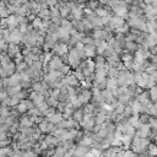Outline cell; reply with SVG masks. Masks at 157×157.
<instances>
[{
    "instance_id": "24",
    "label": "cell",
    "mask_w": 157,
    "mask_h": 157,
    "mask_svg": "<svg viewBox=\"0 0 157 157\" xmlns=\"http://www.w3.org/2000/svg\"><path fill=\"white\" fill-rule=\"evenodd\" d=\"M97 54V50H96V47L93 44H88V45H85V55L86 58H93L96 56Z\"/></svg>"
},
{
    "instance_id": "44",
    "label": "cell",
    "mask_w": 157,
    "mask_h": 157,
    "mask_svg": "<svg viewBox=\"0 0 157 157\" xmlns=\"http://www.w3.org/2000/svg\"><path fill=\"white\" fill-rule=\"evenodd\" d=\"M27 66H28V65H27L25 61H22V63H20V64L16 65V71H17V72H23V71L27 69Z\"/></svg>"
},
{
    "instance_id": "16",
    "label": "cell",
    "mask_w": 157,
    "mask_h": 157,
    "mask_svg": "<svg viewBox=\"0 0 157 157\" xmlns=\"http://www.w3.org/2000/svg\"><path fill=\"white\" fill-rule=\"evenodd\" d=\"M91 147L90 146H85V145H80L77 144L75 146V151H74V156L75 157H83L87 152H90Z\"/></svg>"
},
{
    "instance_id": "47",
    "label": "cell",
    "mask_w": 157,
    "mask_h": 157,
    "mask_svg": "<svg viewBox=\"0 0 157 157\" xmlns=\"http://www.w3.org/2000/svg\"><path fill=\"white\" fill-rule=\"evenodd\" d=\"M81 42L83 43V45H88V44H93V38L91 37V36H85L82 39H81Z\"/></svg>"
},
{
    "instance_id": "25",
    "label": "cell",
    "mask_w": 157,
    "mask_h": 157,
    "mask_svg": "<svg viewBox=\"0 0 157 157\" xmlns=\"http://www.w3.org/2000/svg\"><path fill=\"white\" fill-rule=\"evenodd\" d=\"M83 115H85V113H83V109H82V107H81V108H76V109H74V112H72V115H71V118H72V119H74L75 121L80 123V121L82 120Z\"/></svg>"
},
{
    "instance_id": "53",
    "label": "cell",
    "mask_w": 157,
    "mask_h": 157,
    "mask_svg": "<svg viewBox=\"0 0 157 157\" xmlns=\"http://www.w3.org/2000/svg\"><path fill=\"white\" fill-rule=\"evenodd\" d=\"M126 4H132V5H136L139 2H141V0H124Z\"/></svg>"
},
{
    "instance_id": "48",
    "label": "cell",
    "mask_w": 157,
    "mask_h": 157,
    "mask_svg": "<svg viewBox=\"0 0 157 157\" xmlns=\"http://www.w3.org/2000/svg\"><path fill=\"white\" fill-rule=\"evenodd\" d=\"M22 102L25 103V105H26L27 110H29V109H32V108H34V107H36V105H34V103H33L31 99H28V98H26V99H22Z\"/></svg>"
},
{
    "instance_id": "6",
    "label": "cell",
    "mask_w": 157,
    "mask_h": 157,
    "mask_svg": "<svg viewBox=\"0 0 157 157\" xmlns=\"http://www.w3.org/2000/svg\"><path fill=\"white\" fill-rule=\"evenodd\" d=\"M22 37H23V33L18 28H12V29H10V39H9V43L20 44V43H22Z\"/></svg>"
},
{
    "instance_id": "42",
    "label": "cell",
    "mask_w": 157,
    "mask_h": 157,
    "mask_svg": "<svg viewBox=\"0 0 157 157\" xmlns=\"http://www.w3.org/2000/svg\"><path fill=\"white\" fill-rule=\"evenodd\" d=\"M99 4H101V2H99L98 0H88V4H87V7L94 11V10H96V9H97V7L99 6Z\"/></svg>"
},
{
    "instance_id": "31",
    "label": "cell",
    "mask_w": 157,
    "mask_h": 157,
    "mask_svg": "<svg viewBox=\"0 0 157 157\" xmlns=\"http://www.w3.org/2000/svg\"><path fill=\"white\" fill-rule=\"evenodd\" d=\"M118 74H119V69H118V67H114V66H109V65H108V67H107V76H108V77L117 78Z\"/></svg>"
},
{
    "instance_id": "49",
    "label": "cell",
    "mask_w": 157,
    "mask_h": 157,
    "mask_svg": "<svg viewBox=\"0 0 157 157\" xmlns=\"http://www.w3.org/2000/svg\"><path fill=\"white\" fill-rule=\"evenodd\" d=\"M74 75L76 76V78H77L80 82H83L85 76H83V74L81 72V70H80V69H76V71H75V74H74Z\"/></svg>"
},
{
    "instance_id": "17",
    "label": "cell",
    "mask_w": 157,
    "mask_h": 157,
    "mask_svg": "<svg viewBox=\"0 0 157 157\" xmlns=\"http://www.w3.org/2000/svg\"><path fill=\"white\" fill-rule=\"evenodd\" d=\"M58 40H59V38H58V36H56L55 33H47L45 37H44V43H45L50 49L58 43Z\"/></svg>"
},
{
    "instance_id": "50",
    "label": "cell",
    "mask_w": 157,
    "mask_h": 157,
    "mask_svg": "<svg viewBox=\"0 0 157 157\" xmlns=\"http://www.w3.org/2000/svg\"><path fill=\"white\" fill-rule=\"evenodd\" d=\"M11 145V139H4V140H0V147L2 148V147H7V146H10Z\"/></svg>"
},
{
    "instance_id": "5",
    "label": "cell",
    "mask_w": 157,
    "mask_h": 157,
    "mask_svg": "<svg viewBox=\"0 0 157 157\" xmlns=\"http://www.w3.org/2000/svg\"><path fill=\"white\" fill-rule=\"evenodd\" d=\"M85 18L91 23V26H92L93 28H101V27L103 26L102 18H101L99 16H97V15L94 13V11H92V12H90V13H85Z\"/></svg>"
},
{
    "instance_id": "30",
    "label": "cell",
    "mask_w": 157,
    "mask_h": 157,
    "mask_svg": "<svg viewBox=\"0 0 157 157\" xmlns=\"http://www.w3.org/2000/svg\"><path fill=\"white\" fill-rule=\"evenodd\" d=\"M130 107H131V110H132V114H140L141 113V104L137 99H132L131 103H130Z\"/></svg>"
},
{
    "instance_id": "52",
    "label": "cell",
    "mask_w": 157,
    "mask_h": 157,
    "mask_svg": "<svg viewBox=\"0 0 157 157\" xmlns=\"http://www.w3.org/2000/svg\"><path fill=\"white\" fill-rule=\"evenodd\" d=\"M5 77H7V75H6L5 70L2 69V66L0 65V78H5Z\"/></svg>"
},
{
    "instance_id": "39",
    "label": "cell",
    "mask_w": 157,
    "mask_h": 157,
    "mask_svg": "<svg viewBox=\"0 0 157 157\" xmlns=\"http://www.w3.org/2000/svg\"><path fill=\"white\" fill-rule=\"evenodd\" d=\"M12 108H15L20 114H26L27 113V108H26V105H25V103L21 101L17 105H15V107H12Z\"/></svg>"
},
{
    "instance_id": "7",
    "label": "cell",
    "mask_w": 157,
    "mask_h": 157,
    "mask_svg": "<svg viewBox=\"0 0 157 157\" xmlns=\"http://www.w3.org/2000/svg\"><path fill=\"white\" fill-rule=\"evenodd\" d=\"M124 23H125L124 17H120V16H118V15H113V16H110V17H109L108 27H109L110 29H115V28H118V27L123 26Z\"/></svg>"
},
{
    "instance_id": "8",
    "label": "cell",
    "mask_w": 157,
    "mask_h": 157,
    "mask_svg": "<svg viewBox=\"0 0 157 157\" xmlns=\"http://www.w3.org/2000/svg\"><path fill=\"white\" fill-rule=\"evenodd\" d=\"M67 52H69L67 44L61 43V42L56 43V44L52 48V53H53L54 55H58V56H61V55H64V54H67Z\"/></svg>"
},
{
    "instance_id": "12",
    "label": "cell",
    "mask_w": 157,
    "mask_h": 157,
    "mask_svg": "<svg viewBox=\"0 0 157 157\" xmlns=\"http://www.w3.org/2000/svg\"><path fill=\"white\" fill-rule=\"evenodd\" d=\"M55 34L58 36V38H59V40L61 42V43H65V44H67L69 43V39H70V31H67V29H65V28H63V27H58V31L55 32Z\"/></svg>"
},
{
    "instance_id": "56",
    "label": "cell",
    "mask_w": 157,
    "mask_h": 157,
    "mask_svg": "<svg viewBox=\"0 0 157 157\" xmlns=\"http://www.w3.org/2000/svg\"><path fill=\"white\" fill-rule=\"evenodd\" d=\"M2 88V78H0V90Z\"/></svg>"
},
{
    "instance_id": "27",
    "label": "cell",
    "mask_w": 157,
    "mask_h": 157,
    "mask_svg": "<svg viewBox=\"0 0 157 157\" xmlns=\"http://www.w3.org/2000/svg\"><path fill=\"white\" fill-rule=\"evenodd\" d=\"M72 28L78 31V32H83L86 33V28H85V25H83V21L82 20H74L72 22Z\"/></svg>"
},
{
    "instance_id": "55",
    "label": "cell",
    "mask_w": 157,
    "mask_h": 157,
    "mask_svg": "<svg viewBox=\"0 0 157 157\" xmlns=\"http://www.w3.org/2000/svg\"><path fill=\"white\" fill-rule=\"evenodd\" d=\"M4 123H5V118H4V117H1V114H0V125H1V124H4Z\"/></svg>"
},
{
    "instance_id": "29",
    "label": "cell",
    "mask_w": 157,
    "mask_h": 157,
    "mask_svg": "<svg viewBox=\"0 0 157 157\" xmlns=\"http://www.w3.org/2000/svg\"><path fill=\"white\" fill-rule=\"evenodd\" d=\"M93 63H94V67H96V69H97V67H104V66L107 65L105 58H104L103 55H96Z\"/></svg>"
},
{
    "instance_id": "13",
    "label": "cell",
    "mask_w": 157,
    "mask_h": 157,
    "mask_svg": "<svg viewBox=\"0 0 157 157\" xmlns=\"http://www.w3.org/2000/svg\"><path fill=\"white\" fill-rule=\"evenodd\" d=\"M28 98L34 103L36 107L39 105L40 103H43V102L45 101V96H44V94H42V93H39V92H34V91H32V92L28 94Z\"/></svg>"
},
{
    "instance_id": "14",
    "label": "cell",
    "mask_w": 157,
    "mask_h": 157,
    "mask_svg": "<svg viewBox=\"0 0 157 157\" xmlns=\"http://www.w3.org/2000/svg\"><path fill=\"white\" fill-rule=\"evenodd\" d=\"M134 98H135V99H137V101L140 102V104H141V105H148V104H151V103H152V102L150 101L148 92H146V91H141V92H140V93H137Z\"/></svg>"
},
{
    "instance_id": "20",
    "label": "cell",
    "mask_w": 157,
    "mask_h": 157,
    "mask_svg": "<svg viewBox=\"0 0 157 157\" xmlns=\"http://www.w3.org/2000/svg\"><path fill=\"white\" fill-rule=\"evenodd\" d=\"M21 80H22V77H21V74L20 72H13L12 75H10L9 76V86H16V85H21ZM7 86V87H9Z\"/></svg>"
},
{
    "instance_id": "2",
    "label": "cell",
    "mask_w": 157,
    "mask_h": 157,
    "mask_svg": "<svg viewBox=\"0 0 157 157\" xmlns=\"http://www.w3.org/2000/svg\"><path fill=\"white\" fill-rule=\"evenodd\" d=\"M81 61H82V59H81V56H80V54H78V52H77V49H76L75 47L70 48V49H69V53H67V64L70 65V67L77 69V67L80 66Z\"/></svg>"
},
{
    "instance_id": "11",
    "label": "cell",
    "mask_w": 157,
    "mask_h": 157,
    "mask_svg": "<svg viewBox=\"0 0 157 157\" xmlns=\"http://www.w3.org/2000/svg\"><path fill=\"white\" fill-rule=\"evenodd\" d=\"M55 7H58V10H59V12H60L61 18H66V17H69V16H70L71 9H70V6H69V2H64V1L58 2V5H56Z\"/></svg>"
},
{
    "instance_id": "33",
    "label": "cell",
    "mask_w": 157,
    "mask_h": 157,
    "mask_svg": "<svg viewBox=\"0 0 157 157\" xmlns=\"http://www.w3.org/2000/svg\"><path fill=\"white\" fill-rule=\"evenodd\" d=\"M94 13L99 17H105V16H109V10L105 9V7H102V6H98L96 10H94Z\"/></svg>"
},
{
    "instance_id": "46",
    "label": "cell",
    "mask_w": 157,
    "mask_h": 157,
    "mask_svg": "<svg viewBox=\"0 0 157 157\" xmlns=\"http://www.w3.org/2000/svg\"><path fill=\"white\" fill-rule=\"evenodd\" d=\"M23 157H39V155H37V153L31 148V150L23 151Z\"/></svg>"
},
{
    "instance_id": "1",
    "label": "cell",
    "mask_w": 157,
    "mask_h": 157,
    "mask_svg": "<svg viewBox=\"0 0 157 157\" xmlns=\"http://www.w3.org/2000/svg\"><path fill=\"white\" fill-rule=\"evenodd\" d=\"M150 144H151V141H150L148 139H146V137L144 139V137H139V136L134 135L130 147H131V151H132L134 153L140 155V153H142V152H145V151L148 150Z\"/></svg>"
},
{
    "instance_id": "38",
    "label": "cell",
    "mask_w": 157,
    "mask_h": 157,
    "mask_svg": "<svg viewBox=\"0 0 157 157\" xmlns=\"http://www.w3.org/2000/svg\"><path fill=\"white\" fill-rule=\"evenodd\" d=\"M9 16V12H7V9H6V4L5 1L0 2V18H6Z\"/></svg>"
},
{
    "instance_id": "18",
    "label": "cell",
    "mask_w": 157,
    "mask_h": 157,
    "mask_svg": "<svg viewBox=\"0 0 157 157\" xmlns=\"http://www.w3.org/2000/svg\"><path fill=\"white\" fill-rule=\"evenodd\" d=\"M50 10V21L55 25H60V21H61V16H60V12L58 10V7L53 6L49 9Z\"/></svg>"
},
{
    "instance_id": "41",
    "label": "cell",
    "mask_w": 157,
    "mask_h": 157,
    "mask_svg": "<svg viewBox=\"0 0 157 157\" xmlns=\"http://www.w3.org/2000/svg\"><path fill=\"white\" fill-rule=\"evenodd\" d=\"M27 115H28V117H40L42 113L39 112V109H38L37 107H34V108L27 110Z\"/></svg>"
},
{
    "instance_id": "22",
    "label": "cell",
    "mask_w": 157,
    "mask_h": 157,
    "mask_svg": "<svg viewBox=\"0 0 157 157\" xmlns=\"http://www.w3.org/2000/svg\"><path fill=\"white\" fill-rule=\"evenodd\" d=\"M44 142L48 145V146H59V144H60V141L54 136V135H52V134H45L44 135Z\"/></svg>"
},
{
    "instance_id": "4",
    "label": "cell",
    "mask_w": 157,
    "mask_h": 157,
    "mask_svg": "<svg viewBox=\"0 0 157 157\" xmlns=\"http://www.w3.org/2000/svg\"><path fill=\"white\" fill-rule=\"evenodd\" d=\"M80 124H81L83 130L92 131V129L94 126V115L93 114H85L82 120L80 121Z\"/></svg>"
},
{
    "instance_id": "37",
    "label": "cell",
    "mask_w": 157,
    "mask_h": 157,
    "mask_svg": "<svg viewBox=\"0 0 157 157\" xmlns=\"http://www.w3.org/2000/svg\"><path fill=\"white\" fill-rule=\"evenodd\" d=\"M59 26L63 27V28H65V29H67V31H70V32H71V29H72V23H71L69 20H66V18H61Z\"/></svg>"
},
{
    "instance_id": "21",
    "label": "cell",
    "mask_w": 157,
    "mask_h": 157,
    "mask_svg": "<svg viewBox=\"0 0 157 157\" xmlns=\"http://www.w3.org/2000/svg\"><path fill=\"white\" fill-rule=\"evenodd\" d=\"M18 124H20L21 128H29V126H33V125H34L32 118L28 117V115H22V117L18 119Z\"/></svg>"
},
{
    "instance_id": "35",
    "label": "cell",
    "mask_w": 157,
    "mask_h": 157,
    "mask_svg": "<svg viewBox=\"0 0 157 157\" xmlns=\"http://www.w3.org/2000/svg\"><path fill=\"white\" fill-rule=\"evenodd\" d=\"M42 25H43V20L39 18L38 16H36V17L32 20V23H31V26H32L34 29H38V28L43 29V28H42Z\"/></svg>"
},
{
    "instance_id": "10",
    "label": "cell",
    "mask_w": 157,
    "mask_h": 157,
    "mask_svg": "<svg viewBox=\"0 0 157 157\" xmlns=\"http://www.w3.org/2000/svg\"><path fill=\"white\" fill-rule=\"evenodd\" d=\"M63 85H67L71 87H78L80 86V81L76 78V76L74 74H66L63 78Z\"/></svg>"
},
{
    "instance_id": "15",
    "label": "cell",
    "mask_w": 157,
    "mask_h": 157,
    "mask_svg": "<svg viewBox=\"0 0 157 157\" xmlns=\"http://www.w3.org/2000/svg\"><path fill=\"white\" fill-rule=\"evenodd\" d=\"M21 53V49L18 47V44L15 43H9L7 44V49H6V55L10 58H15L16 55H18Z\"/></svg>"
},
{
    "instance_id": "36",
    "label": "cell",
    "mask_w": 157,
    "mask_h": 157,
    "mask_svg": "<svg viewBox=\"0 0 157 157\" xmlns=\"http://www.w3.org/2000/svg\"><path fill=\"white\" fill-rule=\"evenodd\" d=\"M37 108L39 109V112L42 113V115H47V114L49 113V108H50V107H49V105L47 104V102L44 101V102L40 103L39 105H37Z\"/></svg>"
},
{
    "instance_id": "26",
    "label": "cell",
    "mask_w": 157,
    "mask_h": 157,
    "mask_svg": "<svg viewBox=\"0 0 157 157\" xmlns=\"http://www.w3.org/2000/svg\"><path fill=\"white\" fill-rule=\"evenodd\" d=\"M120 140H121V144H123V148L126 150V148L130 147V145H131L132 136L126 135V134H121V135H120Z\"/></svg>"
},
{
    "instance_id": "32",
    "label": "cell",
    "mask_w": 157,
    "mask_h": 157,
    "mask_svg": "<svg viewBox=\"0 0 157 157\" xmlns=\"http://www.w3.org/2000/svg\"><path fill=\"white\" fill-rule=\"evenodd\" d=\"M45 102H47V104H48L50 108H56V105H58V103H59L58 98H55V97H53V96H50V94L45 97Z\"/></svg>"
},
{
    "instance_id": "23",
    "label": "cell",
    "mask_w": 157,
    "mask_h": 157,
    "mask_svg": "<svg viewBox=\"0 0 157 157\" xmlns=\"http://www.w3.org/2000/svg\"><path fill=\"white\" fill-rule=\"evenodd\" d=\"M37 16L42 18L43 21H50V10L48 7H42L37 12Z\"/></svg>"
},
{
    "instance_id": "45",
    "label": "cell",
    "mask_w": 157,
    "mask_h": 157,
    "mask_svg": "<svg viewBox=\"0 0 157 157\" xmlns=\"http://www.w3.org/2000/svg\"><path fill=\"white\" fill-rule=\"evenodd\" d=\"M58 71H60V72L65 76L66 74H69V72H70V65H67V64H63V65H61V67H60Z\"/></svg>"
},
{
    "instance_id": "34",
    "label": "cell",
    "mask_w": 157,
    "mask_h": 157,
    "mask_svg": "<svg viewBox=\"0 0 157 157\" xmlns=\"http://www.w3.org/2000/svg\"><path fill=\"white\" fill-rule=\"evenodd\" d=\"M148 96H150V101L152 103H157V86H153L150 88Z\"/></svg>"
},
{
    "instance_id": "54",
    "label": "cell",
    "mask_w": 157,
    "mask_h": 157,
    "mask_svg": "<svg viewBox=\"0 0 157 157\" xmlns=\"http://www.w3.org/2000/svg\"><path fill=\"white\" fill-rule=\"evenodd\" d=\"M83 157H96V156H94V155L91 152V150H90V152H87V153H86Z\"/></svg>"
},
{
    "instance_id": "19",
    "label": "cell",
    "mask_w": 157,
    "mask_h": 157,
    "mask_svg": "<svg viewBox=\"0 0 157 157\" xmlns=\"http://www.w3.org/2000/svg\"><path fill=\"white\" fill-rule=\"evenodd\" d=\"M123 48H124V52H128V53L132 54V53H135L139 49V44L136 42H128V40H125Z\"/></svg>"
},
{
    "instance_id": "51",
    "label": "cell",
    "mask_w": 157,
    "mask_h": 157,
    "mask_svg": "<svg viewBox=\"0 0 157 157\" xmlns=\"http://www.w3.org/2000/svg\"><path fill=\"white\" fill-rule=\"evenodd\" d=\"M74 151H75V147H71V148L66 150L63 157H75V156H74Z\"/></svg>"
},
{
    "instance_id": "3",
    "label": "cell",
    "mask_w": 157,
    "mask_h": 157,
    "mask_svg": "<svg viewBox=\"0 0 157 157\" xmlns=\"http://www.w3.org/2000/svg\"><path fill=\"white\" fill-rule=\"evenodd\" d=\"M0 65H1L2 69L5 70L7 77H9L10 75H12L13 72H16V64H15L13 60H12L10 56H7V55H5V56L0 60Z\"/></svg>"
},
{
    "instance_id": "40",
    "label": "cell",
    "mask_w": 157,
    "mask_h": 157,
    "mask_svg": "<svg viewBox=\"0 0 157 157\" xmlns=\"http://www.w3.org/2000/svg\"><path fill=\"white\" fill-rule=\"evenodd\" d=\"M150 118H151V115H148L146 113H140L139 114V120H140L141 124H148Z\"/></svg>"
},
{
    "instance_id": "28",
    "label": "cell",
    "mask_w": 157,
    "mask_h": 157,
    "mask_svg": "<svg viewBox=\"0 0 157 157\" xmlns=\"http://www.w3.org/2000/svg\"><path fill=\"white\" fill-rule=\"evenodd\" d=\"M40 58L38 56V55H36V54H33L32 52L31 53H28L27 55H23V61L29 66V65H32V63L34 61V60H39Z\"/></svg>"
},
{
    "instance_id": "9",
    "label": "cell",
    "mask_w": 157,
    "mask_h": 157,
    "mask_svg": "<svg viewBox=\"0 0 157 157\" xmlns=\"http://www.w3.org/2000/svg\"><path fill=\"white\" fill-rule=\"evenodd\" d=\"M37 126L39 128V130H40L43 134H52V132L54 131V129H55V125L52 124V123H49L47 119H43Z\"/></svg>"
},
{
    "instance_id": "43",
    "label": "cell",
    "mask_w": 157,
    "mask_h": 157,
    "mask_svg": "<svg viewBox=\"0 0 157 157\" xmlns=\"http://www.w3.org/2000/svg\"><path fill=\"white\" fill-rule=\"evenodd\" d=\"M114 87H118L117 78L108 77V78H107V88H114Z\"/></svg>"
}]
</instances>
